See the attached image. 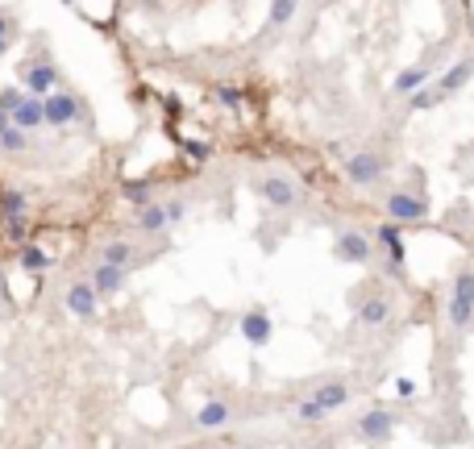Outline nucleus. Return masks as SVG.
Here are the masks:
<instances>
[{"instance_id":"f257e3e1","label":"nucleus","mask_w":474,"mask_h":449,"mask_svg":"<svg viewBox=\"0 0 474 449\" xmlns=\"http://www.w3.org/2000/svg\"><path fill=\"white\" fill-rule=\"evenodd\" d=\"M471 316H474V271H462L454 279V291H450V325L466 329Z\"/></svg>"},{"instance_id":"f03ea898","label":"nucleus","mask_w":474,"mask_h":449,"mask_svg":"<svg viewBox=\"0 0 474 449\" xmlns=\"http://www.w3.org/2000/svg\"><path fill=\"white\" fill-rule=\"evenodd\" d=\"M346 175H350V183L371 187V183H379V179H383V158H379V154H371V150H358V154H350V158H346Z\"/></svg>"},{"instance_id":"7ed1b4c3","label":"nucleus","mask_w":474,"mask_h":449,"mask_svg":"<svg viewBox=\"0 0 474 449\" xmlns=\"http://www.w3.org/2000/svg\"><path fill=\"white\" fill-rule=\"evenodd\" d=\"M425 212H429V204L421 200V196H408V192H396V196H387V217L400 225V221H425Z\"/></svg>"},{"instance_id":"20e7f679","label":"nucleus","mask_w":474,"mask_h":449,"mask_svg":"<svg viewBox=\"0 0 474 449\" xmlns=\"http://www.w3.org/2000/svg\"><path fill=\"white\" fill-rule=\"evenodd\" d=\"M333 250H337V258H341V262H354V266H358V262H371V237H366V233H358V229H346V233L337 237V246H333Z\"/></svg>"},{"instance_id":"39448f33","label":"nucleus","mask_w":474,"mask_h":449,"mask_svg":"<svg viewBox=\"0 0 474 449\" xmlns=\"http://www.w3.org/2000/svg\"><path fill=\"white\" fill-rule=\"evenodd\" d=\"M8 121H12L17 129H25V133L37 129V125H46V100H42V96H25V100L8 112Z\"/></svg>"},{"instance_id":"423d86ee","label":"nucleus","mask_w":474,"mask_h":449,"mask_svg":"<svg viewBox=\"0 0 474 449\" xmlns=\"http://www.w3.org/2000/svg\"><path fill=\"white\" fill-rule=\"evenodd\" d=\"M237 329H242V337H246L250 346H266V341H271V329H275V325H271V316H266L262 308H250V312L237 321Z\"/></svg>"},{"instance_id":"0eeeda50","label":"nucleus","mask_w":474,"mask_h":449,"mask_svg":"<svg viewBox=\"0 0 474 449\" xmlns=\"http://www.w3.org/2000/svg\"><path fill=\"white\" fill-rule=\"evenodd\" d=\"M75 117H79L75 96H67V92H50L46 96V125H71Z\"/></svg>"},{"instance_id":"6e6552de","label":"nucleus","mask_w":474,"mask_h":449,"mask_svg":"<svg viewBox=\"0 0 474 449\" xmlns=\"http://www.w3.org/2000/svg\"><path fill=\"white\" fill-rule=\"evenodd\" d=\"M21 83H25L29 96H42V100H46V96L54 92V83H58V71H54L50 62H42V67H29V71L21 75Z\"/></svg>"},{"instance_id":"1a4fd4ad","label":"nucleus","mask_w":474,"mask_h":449,"mask_svg":"<svg viewBox=\"0 0 474 449\" xmlns=\"http://www.w3.org/2000/svg\"><path fill=\"white\" fill-rule=\"evenodd\" d=\"M262 196L271 200V208H291L300 192H296V183L287 175H271V179H262Z\"/></svg>"},{"instance_id":"9d476101","label":"nucleus","mask_w":474,"mask_h":449,"mask_svg":"<svg viewBox=\"0 0 474 449\" xmlns=\"http://www.w3.org/2000/svg\"><path fill=\"white\" fill-rule=\"evenodd\" d=\"M96 300H100V296H96L92 279H87V283H71V287H67V308H71L75 316H83V321H87V316H96Z\"/></svg>"},{"instance_id":"9b49d317","label":"nucleus","mask_w":474,"mask_h":449,"mask_svg":"<svg viewBox=\"0 0 474 449\" xmlns=\"http://www.w3.org/2000/svg\"><path fill=\"white\" fill-rule=\"evenodd\" d=\"M121 283H125V266H117V262H96V271H92L96 296H112V291H121Z\"/></svg>"},{"instance_id":"f8f14e48","label":"nucleus","mask_w":474,"mask_h":449,"mask_svg":"<svg viewBox=\"0 0 474 449\" xmlns=\"http://www.w3.org/2000/svg\"><path fill=\"white\" fill-rule=\"evenodd\" d=\"M391 429H396V421H391V412H383V408H371V412L362 416V425H358V433H362L366 441H387Z\"/></svg>"},{"instance_id":"ddd939ff","label":"nucleus","mask_w":474,"mask_h":449,"mask_svg":"<svg viewBox=\"0 0 474 449\" xmlns=\"http://www.w3.org/2000/svg\"><path fill=\"white\" fill-rule=\"evenodd\" d=\"M471 75H474V58H462V62H454V67H450V71L441 75V83H437V87H441V92L450 96V92L466 87V83H471Z\"/></svg>"},{"instance_id":"4468645a","label":"nucleus","mask_w":474,"mask_h":449,"mask_svg":"<svg viewBox=\"0 0 474 449\" xmlns=\"http://www.w3.org/2000/svg\"><path fill=\"white\" fill-rule=\"evenodd\" d=\"M171 221H167V204H146V208H137V229L142 233H158V229H167Z\"/></svg>"},{"instance_id":"2eb2a0df","label":"nucleus","mask_w":474,"mask_h":449,"mask_svg":"<svg viewBox=\"0 0 474 449\" xmlns=\"http://www.w3.org/2000/svg\"><path fill=\"white\" fill-rule=\"evenodd\" d=\"M325 412H337L346 400H350V391H346V383H325V387H316V396H312Z\"/></svg>"},{"instance_id":"dca6fc26","label":"nucleus","mask_w":474,"mask_h":449,"mask_svg":"<svg viewBox=\"0 0 474 449\" xmlns=\"http://www.w3.org/2000/svg\"><path fill=\"white\" fill-rule=\"evenodd\" d=\"M225 421H229V404H221V400H212V404H204L196 412V425L200 429H221Z\"/></svg>"},{"instance_id":"f3484780","label":"nucleus","mask_w":474,"mask_h":449,"mask_svg":"<svg viewBox=\"0 0 474 449\" xmlns=\"http://www.w3.org/2000/svg\"><path fill=\"white\" fill-rule=\"evenodd\" d=\"M425 83H429V67H408V71L396 79V92H400V96H412V92H421Z\"/></svg>"},{"instance_id":"a211bd4d","label":"nucleus","mask_w":474,"mask_h":449,"mask_svg":"<svg viewBox=\"0 0 474 449\" xmlns=\"http://www.w3.org/2000/svg\"><path fill=\"white\" fill-rule=\"evenodd\" d=\"M25 208H29L25 192H17V187H4V192H0V212H4V217H25Z\"/></svg>"},{"instance_id":"6ab92c4d","label":"nucleus","mask_w":474,"mask_h":449,"mask_svg":"<svg viewBox=\"0 0 474 449\" xmlns=\"http://www.w3.org/2000/svg\"><path fill=\"white\" fill-rule=\"evenodd\" d=\"M379 242H383V250L391 254V262H404V242H400V229H396V221L379 229Z\"/></svg>"},{"instance_id":"aec40b11","label":"nucleus","mask_w":474,"mask_h":449,"mask_svg":"<svg viewBox=\"0 0 474 449\" xmlns=\"http://www.w3.org/2000/svg\"><path fill=\"white\" fill-rule=\"evenodd\" d=\"M21 266H25L29 275H37V271L50 266V254H46L42 246H25V250H21Z\"/></svg>"},{"instance_id":"412c9836","label":"nucleus","mask_w":474,"mask_h":449,"mask_svg":"<svg viewBox=\"0 0 474 449\" xmlns=\"http://www.w3.org/2000/svg\"><path fill=\"white\" fill-rule=\"evenodd\" d=\"M358 316H362V325H383V321L391 316V304H387V300H366Z\"/></svg>"},{"instance_id":"4be33fe9","label":"nucleus","mask_w":474,"mask_h":449,"mask_svg":"<svg viewBox=\"0 0 474 449\" xmlns=\"http://www.w3.org/2000/svg\"><path fill=\"white\" fill-rule=\"evenodd\" d=\"M29 146V137H25V129H17L12 121L0 129V150H8V154H17V150H25Z\"/></svg>"},{"instance_id":"5701e85b","label":"nucleus","mask_w":474,"mask_h":449,"mask_svg":"<svg viewBox=\"0 0 474 449\" xmlns=\"http://www.w3.org/2000/svg\"><path fill=\"white\" fill-rule=\"evenodd\" d=\"M129 258H133V246L129 242H108L104 254H100V262H117V266H129Z\"/></svg>"},{"instance_id":"b1692460","label":"nucleus","mask_w":474,"mask_h":449,"mask_svg":"<svg viewBox=\"0 0 474 449\" xmlns=\"http://www.w3.org/2000/svg\"><path fill=\"white\" fill-rule=\"evenodd\" d=\"M296 4H300V0H271V29L287 25V21L296 17Z\"/></svg>"},{"instance_id":"393cba45","label":"nucleus","mask_w":474,"mask_h":449,"mask_svg":"<svg viewBox=\"0 0 474 449\" xmlns=\"http://www.w3.org/2000/svg\"><path fill=\"white\" fill-rule=\"evenodd\" d=\"M121 192H125V196H129V200H133L137 208H146V204H150V183H137V179H125V183H121Z\"/></svg>"},{"instance_id":"a878e982","label":"nucleus","mask_w":474,"mask_h":449,"mask_svg":"<svg viewBox=\"0 0 474 449\" xmlns=\"http://www.w3.org/2000/svg\"><path fill=\"white\" fill-rule=\"evenodd\" d=\"M296 416H300L304 425H316V421H325L329 412H325V408H321L316 400H300V404H296Z\"/></svg>"},{"instance_id":"bb28decb","label":"nucleus","mask_w":474,"mask_h":449,"mask_svg":"<svg viewBox=\"0 0 474 449\" xmlns=\"http://www.w3.org/2000/svg\"><path fill=\"white\" fill-rule=\"evenodd\" d=\"M437 100H446L441 87H421V92H412V108H433Z\"/></svg>"},{"instance_id":"cd10ccee","label":"nucleus","mask_w":474,"mask_h":449,"mask_svg":"<svg viewBox=\"0 0 474 449\" xmlns=\"http://www.w3.org/2000/svg\"><path fill=\"white\" fill-rule=\"evenodd\" d=\"M217 100H221L225 108H242L246 96H242V87H233V83H221V87H217Z\"/></svg>"},{"instance_id":"c85d7f7f","label":"nucleus","mask_w":474,"mask_h":449,"mask_svg":"<svg viewBox=\"0 0 474 449\" xmlns=\"http://www.w3.org/2000/svg\"><path fill=\"white\" fill-rule=\"evenodd\" d=\"M21 100H25V96H21L17 87H0V108H4V112H12Z\"/></svg>"},{"instance_id":"c756f323","label":"nucleus","mask_w":474,"mask_h":449,"mask_svg":"<svg viewBox=\"0 0 474 449\" xmlns=\"http://www.w3.org/2000/svg\"><path fill=\"white\" fill-rule=\"evenodd\" d=\"M4 229L8 237H25V217H4Z\"/></svg>"},{"instance_id":"7c9ffc66","label":"nucleus","mask_w":474,"mask_h":449,"mask_svg":"<svg viewBox=\"0 0 474 449\" xmlns=\"http://www.w3.org/2000/svg\"><path fill=\"white\" fill-rule=\"evenodd\" d=\"M187 154H192L196 162H204V158H208V146H200V142H187Z\"/></svg>"},{"instance_id":"2f4dec72","label":"nucleus","mask_w":474,"mask_h":449,"mask_svg":"<svg viewBox=\"0 0 474 449\" xmlns=\"http://www.w3.org/2000/svg\"><path fill=\"white\" fill-rule=\"evenodd\" d=\"M167 221H171V225L183 221V204H167Z\"/></svg>"},{"instance_id":"473e14b6","label":"nucleus","mask_w":474,"mask_h":449,"mask_svg":"<svg viewBox=\"0 0 474 449\" xmlns=\"http://www.w3.org/2000/svg\"><path fill=\"white\" fill-rule=\"evenodd\" d=\"M396 391H400V396H412V391H416V383H412V379H396Z\"/></svg>"},{"instance_id":"72a5a7b5","label":"nucleus","mask_w":474,"mask_h":449,"mask_svg":"<svg viewBox=\"0 0 474 449\" xmlns=\"http://www.w3.org/2000/svg\"><path fill=\"white\" fill-rule=\"evenodd\" d=\"M4 37H8V17H4V12H0V54H4V46H8V42H4Z\"/></svg>"},{"instance_id":"f704fd0d","label":"nucleus","mask_w":474,"mask_h":449,"mask_svg":"<svg viewBox=\"0 0 474 449\" xmlns=\"http://www.w3.org/2000/svg\"><path fill=\"white\" fill-rule=\"evenodd\" d=\"M0 300H8V283H4V275H0Z\"/></svg>"},{"instance_id":"c9c22d12","label":"nucleus","mask_w":474,"mask_h":449,"mask_svg":"<svg viewBox=\"0 0 474 449\" xmlns=\"http://www.w3.org/2000/svg\"><path fill=\"white\" fill-rule=\"evenodd\" d=\"M4 125H8V112H4V108H0V129H4Z\"/></svg>"}]
</instances>
